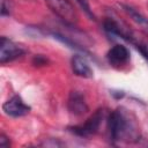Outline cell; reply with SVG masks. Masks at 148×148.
Masks as SVG:
<instances>
[{"instance_id":"obj_1","label":"cell","mask_w":148,"mask_h":148,"mask_svg":"<svg viewBox=\"0 0 148 148\" xmlns=\"http://www.w3.org/2000/svg\"><path fill=\"white\" fill-rule=\"evenodd\" d=\"M108 130L112 141L135 142L140 138L135 120L123 108H118L109 114Z\"/></svg>"},{"instance_id":"obj_2","label":"cell","mask_w":148,"mask_h":148,"mask_svg":"<svg viewBox=\"0 0 148 148\" xmlns=\"http://www.w3.org/2000/svg\"><path fill=\"white\" fill-rule=\"evenodd\" d=\"M46 6L66 24L74 25L79 21L77 12L71 0H44Z\"/></svg>"},{"instance_id":"obj_3","label":"cell","mask_w":148,"mask_h":148,"mask_svg":"<svg viewBox=\"0 0 148 148\" xmlns=\"http://www.w3.org/2000/svg\"><path fill=\"white\" fill-rule=\"evenodd\" d=\"M103 114H104L103 110L98 109L89 118H87L84 123H82L80 125L71 126V127H68V130L73 134L81 136V138H87V136L94 135L98 132V130L101 127V124L103 121Z\"/></svg>"},{"instance_id":"obj_4","label":"cell","mask_w":148,"mask_h":148,"mask_svg":"<svg viewBox=\"0 0 148 148\" xmlns=\"http://www.w3.org/2000/svg\"><path fill=\"white\" fill-rule=\"evenodd\" d=\"M103 28L109 35L118 36L127 42H131L133 32H134V30L131 29L126 22L118 20V17H113V16H109L104 18Z\"/></svg>"},{"instance_id":"obj_5","label":"cell","mask_w":148,"mask_h":148,"mask_svg":"<svg viewBox=\"0 0 148 148\" xmlns=\"http://www.w3.org/2000/svg\"><path fill=\"white\" fill-rule=\"evenodd\" d=\"M25 53L27 50L22 45L13 42L5 36L0 38V64L10 62L17 58H21Z\"/></svg>"},{"instance_id":"obj_6","label":"cell","mask_w":148,"mask_h":148,"mask_svg":"<svg viewBox=\"0 0 148 148\" xmlns=\"http://www.w3.org/2000/svg\"><path fill=\"white\" fill-rule=\"evenodd\" d=\"M2 110L7 116L13 118H18L28 114L31 111V108L24 103L21 96L14 95L2 104Z\"/></svg>"},{"instance_id":"obj_7","label":"cell","mask_w":148,"mask_h":148,"mask_svg":"<svg viewBox=\"0 0 148 148\" xmlns=\"http://www.w3.org/2000/svg\"><path fill=\"white\" fill-rule=\"evenodd\" d=\"M67 108L68 111L74 116H82L89 111V105L80 91L73 90L69 92L68 99H67Z\"/></svg>"},{"instance_id":"obj_8","label":"cell","mask_w":148,"mask_h":148,"mask_svg":"<svg viewBox=\"0 0 148 148\" xmlns=\"http://www.w3.org/2000/svg\"><path fill=\"white\" fill-rule=\"evenodd\" d=\"M106 58L110 65L113 67H121L130 60V51L126 46L117 44L113 45L106 53Z\"/></svg>"},{"instance_id":"obj_9","label":"cell","mask_w":148,"mask_h":148,"mask_svg":"<svg viewBox=\"0 0 148 148\" xmlns=\"http://www.w3.org/2000/svg\"><path fill=\"white\" fill-rule=\"evenodd\" d=\"M71 65H72V69L75 75H77L80 77H84V79L92 77V69L84 57H82L80 54L73 56V58L71 60Z\"/></svg>"},{"instance_id":"obj_10","label":"cell","mask_w":148,"mask_h":148,"mask_svg":"<svg viewBox=\"0 0 148 148\" xmlns=\"http://www.w3.org/2000/svg\"><path fill=\"white\" fill-rule=\"evenodd\" d=\"M130 43H132L140 51V53L148 60V35L146 32L134 30Z\"/></svg>"},{"instance_id":"obj_11","label":"cell","mask_w":148,"mask_h":148,"mask_svg":"<svg viewBox=\"0 0 148 148\" xmlns=\"http://www.w3.org/2000/svg\"><path fill=\"white\" fill-rule=\"evenodd\" d=\"M120 7L123 8V10L135 22V23H138L140 27H142V28H146V29H148V18L145 16V15H142L139 10H136L134 7H132V6H130V5H126V3H120Z\"/></svg>"},{"instance_id":"obj_12","label":"cell","mask_w":148,"mask_h":148,"mask_svg":"<svg viewBox=\"0 0 148 148\" xmlns=\"http://www.w3.org/2000/svg\"><path fill=\"white\" fill-rule=\"evenodd\" d=\"M49 64V59L43 56V54H36L32 58V65L36 67H40V66H46Z\"/></svg>"},{"instance_id":"obj_13","label":"cell","mask_w":148,"mask_h":148,"mask_svg":"<svg viewBox=\"0 0 148 148\" xmlns=\"http://www.w3.org/2000/svg\"><path fill=\"white\" fill-rule=\"evenodd\" d=\"M76 2L81 6V8L84 10V13L90 17V18H92V20H95V15H94V13H92V10L90 9V6H89V2H88V0H76Z\"/></svg>"},{"instance_id":"obj_14","label":"cell","mask_w":148,"mask_h":148,"mask_svg":"<svg viewBox=\"0 0 148 148\" xmlns=\"http://www.w3.org/2000/svg\"><path fill=\"white\" fill-rule=\"evenodd\" d=\"M10 9H12L10 1L9 0H1V9H0L1 16H9Z\"/></svg>"},{"instance_id":"obj_15","label":"cell","mask_w":148,"mask_h":148,"mask_svg":"<svg viewBox=\"0 0 148 148\" xmlns=\"http://www.w3.org/2000/svg\"><path fill=\"white\" fill-rule=\"evenodd\" d=\"M0 146L1 147H5V148H7V147L10 146V140H9V138L5 133H1L0 134Z\"/></svg>"}]
</instances>
